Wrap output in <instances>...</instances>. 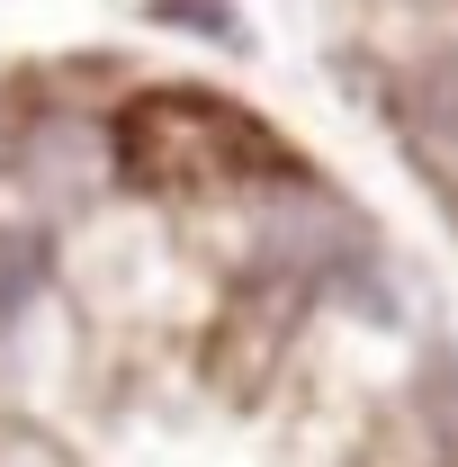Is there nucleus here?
<instances>
[{
    "instance_id": "f257e3e1",
    "label": "nucleus",
    "mask_w": 458,
    "mask_h": 467,
    "mask_svg": "<svg viewBox=\"0 0 458 467\" xmlns=\"http://www.w3.org/2000/svg\"><path fill=\"white\" fill-rule=\"evenodd\" d=\"M404 117H413V135H422V144L458 153V46H441V55L404 81Z\"/></svg>"
},
{
    "instance_id": "f03ea898",
    "label": "nucleus",
    "mask_w": 458,
    "mask_h": 467,
    "mask_svg": "<svg viewBox=\"0 0 458 467\" xmlns=\"http://www.w3.org/2000/svg\"><path fill=\"white\" fill-rule=\"evenodd\" d=\"M36 279H46V234H0V306H27L36 296Z\"/></svg>"
}]
</instances>
